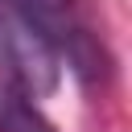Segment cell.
I'll return each instance as SVG.
<instances>
[{"label": "cell", "instance_id": "obj_1", "mask_svg": "<svg viewBox=\"0 0 132 132\" xmlns=\"http://www.w3.org/2000/svg\"><path fill=\"white\" fill-rule=\"evenodd\" d=\"M8 4L21 12V21L58 58H66L78 70V78L103 74V50L95 45V37H91L87 21L78 16V4L74 0H8Z\"/></svg>", "mask_w": 132, "mask_h": 132}, {"label": "cell", "instance_id": "obj_3", "mask_svg": "<svg viewBox=\"0 0 132 132\" xmlns=\"http://www.w3.org/2000/svg\"><path fill=\"white\" fill-rule=\"evenodd\" d=\"M0 132H50V124L33 111L21 87H4L0 91Z\"/></svg>", "mask_w": 132, "mask_h": 132}, {"label": "cell", "instance_id": "obj_2", "mask_svg": "<svg viewBox=\"0 0 132 132\" xmlns=\"http://www.w3.org/2000/svg\"><path fill=\"white\" fill-rule=\"evenodd\" d=\"M0 58L8 62L12 82L25 95H45L58 82V54L21 21V12L0 0Z\"/></svg>", "mask_w": 132, "mask_h": 132}]
</instances>
